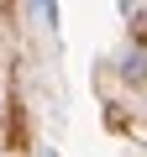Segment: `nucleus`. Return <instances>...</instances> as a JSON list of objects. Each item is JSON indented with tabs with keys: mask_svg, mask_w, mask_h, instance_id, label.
I'll list each match as a JSON object with an SVG mask.
<instances>
[{
	"mask_svg": "<svg viewBox=\"0 0 147 157\" xmlns=\"http://www.w3.org/2000/svg\"><path fill=\"white\" fill-rule=\"evenodd\" d=\"M126 78H131V84H137V78H147V52H131L126 58V68H121Z\"/></svg>",
	"mask_w": 147,
	"mask_h": 157,
	"instance_id": "2",
	"label": "nucleus"
},
{
	"mask_svg": "<svg viewBox=\"0 0 147 157\" xmlns=\"http://www.w3.org/2000/svg\"><path fill=\"white\" fill-rule=\"evenodd\" d=\"M116 6H121V11H126V6H131V0H116Z\"/></svg>",
	"mask_w": 147,
	"mask_h": 157,
	"instance_id": "3",
	"label": "nucleus"
},
{
	"mask_svg": "<svg viewBox=\"0 0 147 157\" xmlns=\"http://www.w3.org/2000/svg\"><path fill=\"white\" fill-rule=\"evenodd\" d=\"M32 11H37V21L47 32H58V6H53V0H32Z\"/></svg>",
	"mask_w": 147,
	"mask_h": 157,
	"instance_id": "1",
	"label": "nucleus"
}]
</instances>
